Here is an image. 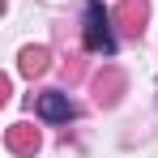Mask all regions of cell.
<instances>
[{
  "mask_svg": "<svg viewBox=\"0 0 158 158\" xmlns=\"http://www.w3.org/2000/svg\"><path fill=\"white\" fill-rule=\"evenodd\" d=\"M85 52L94 56H111L115 52V34H111V13L103 9V0H85Z\"/></svg>",
  "mask_w": 158,
  "mask_h": 158,
  "instance_id": "cell-1",
  "label": "cell"
},
{
  "mask_svg": "<svg viewBox=\"0 0 158 158\" xmlns=\"http://www.w3.org/2000/svg\"><path fill=\"white\" fill-rule=\"evenodd\" d=\"M39 115H43L47 124H69V120L77 115V107L69 103V94L47 90V94H39Z\"/></svg>",
  "mask_w": 158,
  "mask_h": 158,
  "instance_id": "cell-2",
  "label": "cell"
},
{
  "mask_svg": "<svg viewBox=\"0 0 158 158\" xmlns=\"http://www.w3.org/2000/svg\"><path fill=\"white\" fill-rule=\"evenodd\" d=\"M43 69H47V47H26V52H22V73L34 77V73H43Z\"/></svg>",
  "mask_w": 158,
  "mask_h": 158,
  "instance_id": "cell-3",
  "label": "cell"
}]
</instances>
